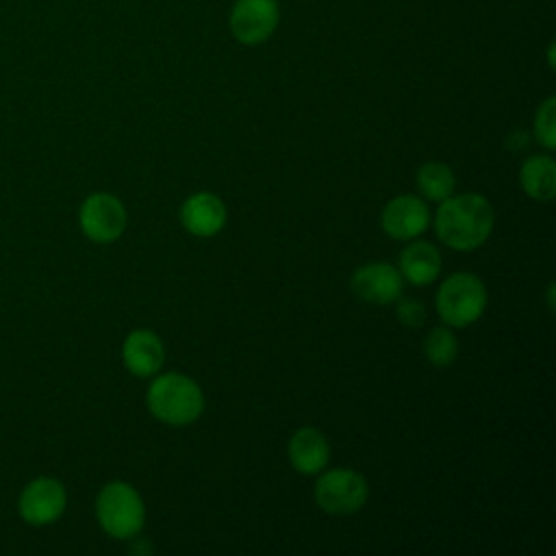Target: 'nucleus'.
Returning a JSON list of instances; mask_svg holds the SVG:
<instances>
[{
	"label": "nucleus",
	"instance_id": "nucleus-1",
	"mask_svg": "<svg viewBox=\"0 0 556 556\" xmlns=\"http://www.w3.org/2000/svg\"><path fill=\"white\" fill-rule=\"evenodd\" d=\"M493 224V206L478 193H452L441 202L434 215V232L439 241L460 252L480 248L489 239Z\"/></svg>",
	"mask_w": 556,
	"mask_h": 556
},
{
	"label": "nucleus",
	"instance_id": "nucleus-2",
	"mask_svg": "<svg viewBox=\"0 0 556 556\" xmlns=\"http://www.w3.org/2000/svg\"><path fill=\"white\" fill-rule=\"evenodd\" d=\"M150 413L167 426L193 424L204 410V395L198 382L185 374L156 376L146 393Z\"/></svg>",
	"mask_w": 556,
	"mask_h": 556
},
{
	"label": "nucleus",
	"instance_id": "nucleus-4",
	"mask_svg": "<svg viewBox=\"0 0 556 556\" xmlns=\"http://www.w3.org/2000/svg\"><path fill=\"white\" fill-rule=\"evenodd\" d=\"M486 308V287L469 271L447 276L437 291V313L450 328H465L482 317Z\"/></svg>",
	"mask_w": 556,
	"mask_h": 556
},
{
	"label": "nucleus",
	"instance_id": "nucleus-17",
	"mask_svg": "<svg viewBox=\"0 0 556 556\" xmlns=\"http://www.w3.org/2000/svg\"><path fill=\"white\" fill-rule=\"evenodd\" d=\"M424 354L426 358L434 365V367H447L456 361L458 356V339L456 334L445 328V326H439V328H432L426 339H424Z\"/></svg>",
	"mask_w": 556,
	"mask_h": 556
},
{
	"label": "nucleus",
	"instance_id": "nucleus-7",
	"mask_svg": "<svg viewBox=\"0 0 556 556\" xmlns=\"http://www.w3.org/2000/svg\"><path fill=\"white\" fill-rule=\"evenodd\" d=\"M280 22L278 0H235L228 13L230 35L243 46L267 41Z\"/></svg>",
	"mask_w": 556,
	"mask_h": 556
},
{
	"label": "nucleus",
	"instance_id": "nucleus-5",
	"mask_svg": "<svg viewBox=\"0 0 556 556\" xmlns=\"http://www.w3.org/2000/svg\"><path fill=\"white\" fill-rule=\"evenodd\" d=\"M367 480L354 469H330L315 482V502L330 515H352L367 502Z\"/></svg>",
	"mask_w": 556,
	"mask_h": 556
},
{
	"label": "nucleus",
	"instance_id": "nucleus-11",
	"mask_svg": "<svg viewBox=\"0 0 556 556\" xmlns=\"http://www.w3.org/2000/svg\"><path fill=\"white\" fill-rule=\"evenodd\" d=\"M122 361L124 367L137 378L154 376L165 361L163 341L152 330L137 328L128 332L122 343Z\"/></svg>",
	"mask_w": 556,
	"mask_h": 556
},
{
	"label": "nucleus",
	"instance_id": "nucleus-13",
	"mask_svg": "<svg viewBox=\"0 0 556 556\" xmlns=\"http://www.w3.org/2000/svg\"><path fill=\"white\" fill-rule=\"evenodd\" d=\"M287 454H289V463L295 471H300L304 476H313V473H319L328 465L330 445L317 428L306 426L291 434Z\"/></svg>",
	"mask_w": 556,
	"mask_h": 556
},
{
	"label": "nucleus",
	"instance_id": "nucleus-19",
	"mask_svg": "<svg viewBox=\"0 0 556 556\" xmlns=\"http://www.w3.org/2000/svg\"><path fill=\"white\" fill-rule=\"evenodd\" d=\"M397 321L410 330L415 328H421L424 321H426V308L419 300H413V298H397Z\"/></svg>",
	"mask_w": 556,
	"mask_h": 556
},
{
	"label": "nucleus",
	"instance_id": "nucleus-16",
	"mask_svg": "<svg viewBox=\"0 0 556 556\" xmlns=\"http://www.w3.org/2000/svg\"><path fill=\"white\" fill-rule=\"evenodd\" d=\"M415 182L421 195L432 202H443L454 193V187H456L452 169L445 163H437V161L421 165L415 176Z\"/></svg>",
	"mask_w": 556,
	"mask_h": 556
},
{
	"label": "nucleus",
	"instance_id": "nucleus-20",
	"mask_svg": "<svg viewBox=\"0 0 556 556\" xmlns=\"http://www.w3.org/2000/svg\"><path fill=\"white\" fill-rule=\"evenodd\" d=\"M530 137H528V132H523V130H515V132H510L508 137H506V146L513 150V152H519V150H526L528 148V141Z\"/></svg>",
	"mask_w": 556,
	"mask_h": 556
},
{
	"label": "nucleus",
	"instance_id": "nucleus-18",
	"mask_svg": "<svg viewBox=\"0 0 556 556\" xmlns=\"http://www.w3.org/2000/svg\"><path fill=\"white\" fill-rule=\"evenodd\" d=\"M534 137L547 150L556 148V98L543 100L534 115Z\"/></svg>",
	"mask_w": 556,
	"mask_h": 556
},
{
	"label": "nucleus",
	"instance_id": "nucleus-9",
	"mask_svg": "<svg viewBox=\"0 0 556 556\" xmlns=\"http://www.w3.org/2000/svg\"><path fill=\"white\" fill-rule=\"evenodd\" d=\"M354 295L369 304H391L402 295L404 280L397 267L389 263H367L352 274Z\"/></svg>",
	"mask_w": 556,
	"mask_h": 556
},
{
	"label": "nucleus",
	"instance_id": "nucleus-14",
	"mask_svg": "<svg viewBox=\"0 0 556 556\" xmlns=\"http://www.w3.org/2000/svg\"><path fill=\"white\" fill-rule=\"evenodd\" d=\"M400 274L410 285H430L441 271V254L430 241H413L400 252Z\"/></svg>",
	"mask_w": 556,
	"mask_h": 556
},
{
	"label": "nucleus",
	"instance_id": "nucleus-12",
	"mask_svg": "<svg viewBox=\"0 0 556 556\" xmlns=\"http://www.w3.org/2000/svg\"><path fill=\"white\" fill-rule=\"evenodd\" d=\"M180 222L195 237H213L226 224V206L217 195L200 191L180 206Z\"/></svg>",
	"mask_w": 556,
	"mask_h": 556
},
{
	"label": "nucleus",
	"instance_id": "nucleus-10",
	"mask_svg": "<svg viewBox=\"0 0 556 556\" xmlns=\"http://www.w3.org/2000/svg\"><path fill=\"white\" fill-rule=\"evenodd\" d=\"M430 224V211L417 195H397L382 208L380 226L397 241L417 239Z\"/></svg>",
	"mask_w": 556,
	"mask_h": 556
},
{
	"label": "nucleus",
	"instance_id": "nucleus-3",
	"mask_svg": "<svg viewBox=\"0 0 556 556\" xmlns=\"http://www.w3.org/2000/svg\"><path fill=\"white\" fill-rule=\"evenodd\" d=\"M100 528L113 539H132L146 521V506L135 486L122 480L104 484L96 497Z\"/></svg>",
	"mask_w": 556,
	"mask_h": 556
},
{
	"label": "nucleus",
	"instance_id": "nucleus-15",
	"mask_svg": "<svg viewBox=\"0 0 556 556\" xmlns=\"http://www.w3.org/2000/svg\"><path fill=\"white\" fill-rule=\"evenodd\" d=\"M519 185L532 200L547 202L556 195V163L549 154H532L521 163Z\"/></svg>",
	"mask_w": 556,
	"mask_h": 556
},
{
	"label": "nucleus",
	"instance_id": "nucleus-6",
	"mask_svg": "<svg viewBox=\"0 0 556 556\" xmlns=\"http://www.w3.org/2000/svg\"><path fill=\"white\" fill-rule=\"evenodd\" d=\"M67 506V491L61 480L39 476L30 480L17 497V515L24 523L43 528L61 519Z\"/></svg>",
	"mask_w": 556,
	"mask_h": 556
},
{
	"label": "nucleus",
	"instance_id": "nucleus-8",
	"mask_svg": "<svg viewBox=\"0 0 556 556\" xmlns=\"http://www.w3.org/2000/svg\"><path fill=\"white\" fill-rule=\"evenodd\" d=\"M78 226L93 243H111L126 228V208L119 198L98 191L85 198L78 208Z\"/></svg>",
	"mask_w": 556,
	"mask_h": 556
}]
</instances>
